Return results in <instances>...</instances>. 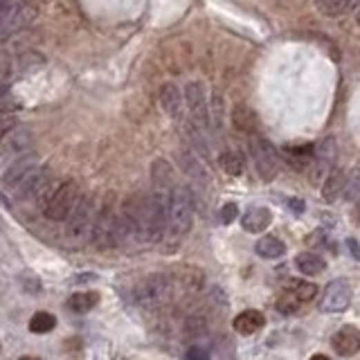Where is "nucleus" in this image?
Wrapping results in <instances>:
<instances>
[{"label":"nucleus","mask_w":360,"mask_h":360,"mask_svg":"<svg viewBox=\"0 0 360 360\" xmlns=\"http://www.w3.org/2000/svg\"><path fill=\"white\" fill-rule=\"evenodd\" d=\"M160 104L174 119L183 117V95H180L176 83H162L160 86Z\"/></svg>","instance_id":"obj_17"},{"label":"nucleus","mask_w":360,"mask_h":360,"mask_svg":"<svg viewBox=\"0 0 360 360\" xmlns=\"http://www.w3.org/2000/svg\"><path fill=\"white\" fill-rule=\"evenodd\" d=\"M351 304V286L347 279H333L324 288V297L320 302V308L324 313H342Z\"/></svg>","instance_id":"obj_11"},{"label":"nucleus","mask_w":360,"mask_h":360,"mask_svg":"<svg viewBox=\"0 0 360 360\" xmlns=\"http://www.w3.org/2000/svg\"><path fill=\"white\" fill-rule=\"evenodd\" d=\"M151 180H153V187H156V192L169 194L176 187L174 167H171L167 160H156V162H153V167H151Z\"/></svg>","instance_id":"obj_16"},{"label":"nucleus","mask_w":360,"mask_h":360,"mask_svg":"<svg viewBox=\"0 0 360 360\" xmlns=\"http://www.w3.org/2000/svg\"><path fill=\"white\" fill-rule=\"evenodd\" d=\"M50 190H52V174L48 167L39 165L14 192L25 201H48V196L52 194Z\"/></svg>","instance_id":"obj_7"},{"label":"nucleus","mask_w":360,"mask_h":360,"mask_svg":"<svg viewBox=\"0 0 360 360\" xmlns=\"http://www.w3.org/2000/svg\"><path fill=\"white\" fill-rule=\"evenodd\" d=\"M295 266H297V270L302 272V275L313 277V275H320V272L324 270V259L315 252H299L295 257Z\"/></svg>","instance_id":"obj_21"},{"label":"nucleus","mask_w":360,"mask_h":360,"mask_svg":"<svg viewBox=\"0 0 360 360\" xmlns=\"http://www.w3.org/2000/svg\"><path fill=\"white\" fill-rule=\"evenodd\" d=\"M57 327V318L52 313H46V311H39L32 315L30 320V331L32 333H50Z\"/></svg>","instance_id":"obj_27"},{"label":"nucleus","mask_w":360,"mask_h":360,"mask_svg":"<svg viewBox=\"0 0 360 360\" xmlns=\"http://www.w3.org/2000/svg\"><path fill=\"white\" fill-rule=\"evenodd\" d=\"M19 360H41V358H34V356H23V358H19Z\"/></svg>","instance_id":"obj_40"},{"label":"nucleus","mask_w":360,"mask_h":360,"mask_svg":"<svg viewBox=\"0 0 360 360\" xmlns=\"http://www.w3.org/2000/svg\"><path fill=\"white\" fill-rule=\"evenodd\" d=\"M239 217V208L237 203H226L221 210V221L226 223V226H230V223H234V219Z\"/></svg>","instance_id":"obj_34"},{"label":"nucleus","mask_w":360,"mask_h":360,"mask_svg":"<svg viewBox=\"0 0 360 360\" xmlns=\"http://www.w3.org/2000/svg\"><path fill=\"white\" fill-rule=\"evenodd\" d=\"M286 156L293 160V165L297 169H304L313 158V144H306V147H290V149H286Z\"/></svg>","instance_id":"obj_30"},{"label":"nucleus","mask_w":360,"mask_h":360,"mask_svg":"<svg viewBox=\"0 0 360 360\" xmlns=\"http://www.w3.org/2000/svg\"><path fill=\"white\" fill-rule=\"evenodd\" d=\"M358 5V0H318V10L324 16H347L349 12H354Z\"/></svg>","instance_id":"obj_22"},{"label":"nucleus","mask_w":360,"mask_h":360,"mask_svg":"<svg viewBox=\"0 0 360 360\" xmlns=\"http://www.w3.org/2000/svg\"><path fill=\"white\" fill-rule=\"evenodd\" d=\"M185 99H187V106H190V110H192L194 128H199V131H208L210 113H208V99H205L203 83H199V81L187 83Z\"/></svg>","instance_id":"obj_12"},{"label":"nucleus","mask_w":360,"mask_h":360,"mask_svg":"<svg viewBox=\"0 0 360 360\" xmlns=\"http://www.w3.org/2000/svg\"><path fill=\"white\" fill-rule=\"evenodd\" d=\"M41 63H43V57L34 54V52H28L19 59V66L23 68V70H34V68H39Z\"/></svg>","instance_id":"obj_33"},{"label":"nucleus","mask_w":360,"mask_h":360,"mask_svg":"<svg viewBox=\"0 0 360 360\" xmlns=\"http://www.w3.org/2000/svg\"><path fill=\"white\" fill-rule=\"evenodd\" d=\"M187 360H210V354L203 347H192L187 351Z\"/></svg>","instance_id":"obj_36"},{"label":"nucleus","mask_w":360,"mask_h":360,"mask_svg":"<svg viewBox=\"0 0 360 360\" xmlns=\"http://www.w3.org/2000/svg\"><path fill=\"white\" fill-rule=\"evenodd\" d=\"M205 331H208V320H205L203 315H190V318L185 320V336L187 338L205 336Z\"/></svg>","instance_id":"obj_31"},{"label":"nucleus","mask_w":360,"mask_h":360,"mask_svg":"<svg viewBox=\"0 0 360 360\" xmlns=\"http://www.w3.org/2000/svg\"><path fill=\"white\" fill-rule=\"evenodd\" d=\"M0 3H5V0H0Z\"/></svg>","instance_id":"obj_41"},{"label":"nucleus","mask_w":360,"mask_h":360,"mask_svg":"<svg viewBox=\"0 0 360 360\" xmlns=\"http://www.w3.org/2000/svg\"><path fill=\"white\" fill-rule=\"evenodd\" d=\"M79 201V187L72 180H66L57 187V190L48 196L46 201V217L50 221H66L68 214L72 212V208Z\"/></svg>","instance_id":"obj_5"},{"label":"nucleus","mask_w":360,"mask_h":360,"mask_svg":"<svg viewBox=\"0 0 360 360\" xmlns=\"http://www.w3.org/2000/svg\"><path fill=\"white\" fill-rule=\"evenodd\" d=\"M288 205H290V208H293L297 214H299V212H304V203H302V201H297V199H288Z\"/></svg>","instance_id":"obj_37"},{"label":"nucleus","mask_w":360,"mask_h":360,"mask_svg":"<svg viewBox=\"0 0 360 360\" xmlns=\"http://www.w3.org/2000/svg\"><path fill=\"white\" fill-rule=\"evenodd\" d=\"M90 241L95 243L99 250H108V248L117 246V214L113 208H101L95 214L90 230Z\"/></svg>","instance_id":"obj_6"},{"label":"nucleus","mask_w":360,"mask_h":360,"mask_svg":"<svg viewBox=\"0 0 360 360\" xmlns=\"http://www.w3.org/2000/svg\"><path fill=\"white\" fill-rule=\"evenodd\" d=\"M250 153L254 160V167L259 171V176L263 180H272L279 171V158L275 149H272L270 142H266L263 138H252L250 142Z\"/></svg>","instance_id":"obj_8"},{"label":"nucleus","mask_w":360,"mask_h":360,"mask_svg":"<svg viewBox=\"0 0 360 360\" xmlns=\"http://www.w3.org/2000/svg\"><path fill=\"white\" fill-rule=\"evenodd\" d=\"M219 165L223 167V171L230 176H239L243 171V160L237 151H223L219 158Z\"/></svg>","instance_id":"obj_28"},{"label":"nucleus","mask_w":360,"mask_h":360,"mask_svg":"<svg viewBox=\"0 0 360 360\" xmlns=\"http://www.w3.org/2000/svg\"><path fill=\"white\" fill-rule=\"evenodd\" d=\"M331 347L336 349V354L351 358L358 354L360 349V333L356 327H342L340 331H336V336L331 338Z\"/></svg>","instance_id":"obj_14"},{"label":"nucleus","mask_w":360,"mask_h":360,"mask_svg":"<svg viewBox=\"0 0 360 360\" xmlns=\"http://www.w3.org/2000/svg\"><path fill=\"white\" fill-rule=\"evenodd\" d=\"M14 128H16V119H14L12 113L0 115V140H3L10 131H14Z\"/></svg>","instance_id":"obj_35"},{"label":"nucleus","mask_w":360,"mask_h":360,"mask_svg":"<svg viewBox=\"0 0 360 360\" xmlns=\"http://www.w3.org/2000/svg\"><path fill=\"white\" fill-rule=\"evenodd\" d=\"M39 167V156H34V153H25V156L21 158H16L10 169L5 171L3 174V183L5 187H10V190H16L25 178H28L34 169Z\"/></svg>","instance_id":"obj_13"},{"label":"nucleus","mask_w":360,"mask_h":360,"mask_svg":"<svg viewBox=\"0 0 360 360\" xmlns=\"http://www.w3.org/2000/svg\"><path fill=\"white\" fill-rule=\"evenodd\" d=\"M194 221V196L190 187L176 185L169 192V203H167V232L165 237L183 239L192 228Z\"/></svg>","instance_id":"obj_1"},{"label":"nucleus","mask_w":360,"mask_h":360,"mask_svg":"<svg viewBox=\"0 0 360 360\" xmlns=\"http://www.w3.org/2000/svg\"><path fill=\"white\" fill-rule=\"evenodd\" d=\"M263 324H266V318L259 313V311H243V313H239L234 322H232V327L237 333H241V336H252V333H257L259 329H263Z\"/></svg>","instance_id":"obj_19"},{"label":"nucleus","mask_w":360,"mask_h":360,"mask_svg":"<svg viewBox=\"0 0 360 360\" xmlns=\"http://www.w3.org/2000/svg\"><path fill=\"white\" fill-rule=\"evenodd\" d=\"M171 297H174V286H171L167 272H153V275L144 277L135 290V299L147 308H158L167 304Z\"/></svg>","instance_id":"obj_4"},{"label":"nucleus","mask_w":360,"mask_h":360,"mask_svg":"<svg viewBox=\"0 0 360 360\" xmlns=\"http://www.w3.org/2000/svg\"><path fill=\"white\" fill-rule=\"evenodd\" d=\"M178 162H180V169L190 178L199 180V183H208V169L203 167V162L194 151H187V149L178 151Z\"/></svg>","instance_id":"obj_18"},{"label":"nucleus","mask_w":360,"mask_h":360,"mask_svg":"<svg viewBox=\"0 0 360 360\" xmlns=\"http://www.w3.org/2000/svg\"><path fill=\"white\" fill-rule=\"evenodd\" d=\"M171 279L174 290H180L185 295H196L201 293L205 286V272L196 266H178L171 272H167Z\"/></svg>","instance_id":"obj_9"},{"label":"nucleus","mask_w":360,"mask_h":360,"mask_svg":"<svg viewBox=\"0 0 360 360\" xmlns=\"http://www.w3.org/2000/svg\"><path fill=\"white\" fill-rule=\"evenodd\" d=\"M286 290H290V293H293L302 304L311 302V299L318 295V286L311 284V281H302V279H288Z\"/></svg>","instance_id":"obj_24"},{"label":"nucleus","mask_w":360,"mask_h":360,"mask_svg":"<svg viewBox=\"0 0 360 360\" xmlns=\"http://www.w3.org/2000/svg\"><path fill=\"white\" fill-rule=\"evenodd\" d=\"M254 250L259 257H263V259H277V257H281L286 252V246L279 241L277 237H261L259 241H257Z\"/></svg>","instance_id":"obj_23"},{"label":"nucleus","mask_w":360,"mask_h":360,"mask_svg":"<svg viewBox=\"0 0 360 360\" xmlns=\"http://www.w3.org/2000/svg\"><path fill=\"white\" fill-rule=\"evenodd\" d=\"M232 122H234V126L239 128V131L254 133V128H257V115H254V110H250L248 106H237L234 113H232Z\"/></svg>","instance_id":"obj_25"},{"label":"nucleus","mask_w":360,"mask_h":360,"mask_svg":"<svg viewBox=\"0 0 360 360\" xmlns=\"http://www.w3.org/2000/svg\"><path fill=\"white\" fill-rule=\"evenodd\" d=\"M308 360H329V358H327V356H322V354H315V356H311Z\"/></svg>","instance_id":"obj_39"},{"label":"nucleus","mask_w":360,"mask_h":360,"mask_svg":"<svg viewBox=\"0 0 360 360\" xmlns=\"http://www.w3.org/2000/svg\"><path fill=\"white\" fill-rule=\"evenodd\" d=\"M270 221H272L270 210H266V208H250V210L243 214L241 226H243L246 232H261V230H266V228L270 226Z\"/></svg>","instance_id":"obj_20"},{"label":"nucleus","mask_w":360,"mask_h":360,"mask_svg":"<svg viewBox=\"0 0 360 360\" xmlns=\"http://www.w3.org/2000/svg\"><path fill=\"white\" fill-rule=\"evenodd\" d=\"M39 16V7L30 0H5L0 3V34L19 32Z\"/></svg>","instance_id":"obj_3"},{"label":"nucleus","mask_w":360,"mask_h":360,"mask_svg":"<svg viewBox=\"0 0 360 360\" xmlns=\"http://www.w3.org/2000/svg\"><path fill=\"white\" fill-rule=\"evenodd\" d=\"M347 246H349L351 254H354V259H358V248H356V241H354V239H349V241H347Z\"/></svg>","instance_id":"obj_38"},{"label":"nucleus","mask_w":360,"mask_h":360,"mask_svg":"<svg viewBox=\"0 0 360 360\" xmlns=\"http://www.w3.org/2000/svg\"><path fill=\"white\" fill-rule=\"evenodd\" d=\"M338 149H336V140L327 138L320 142L318 147H313V158H311V180L313 183H322L327 174L333 169V162H336Z\"/></svg>","instance_id":"obj_10"},{"label":"nucleus","mask_w":360,"mask_h":360,"mask_svg":"<svg viewBox=\"0 0 360 360\" xmlns=\"http://www.w3.org/2000/svg\"><path fill=\"white\" fill-rule=\"evenodd\" d=\"M345 187H347V174L342 169L333 167L327 178L322 180V199L327 203H336L340 196H345Z\"/></svg>","instance_id":"obj_15"},{"label":"nucleus","mask_w":360,"mask_h":360,"mask_svg":"<svg viewBox=\"0 0 360 360\" xmlns=\"http://www.w3.org/2000/svg\"><path fill=\"white\" fill-rule=\"evenodd\" d=\"M95 201L88 196H79V201L66 219V239L74 248H81L90 241L92 221H95Z\"/></svg>","instance_id":"obj_2"},{"label":"nucleus","mask_w":360,"mask_h":360,"mask_svg":"<svg viewBox=\"0 0 360 360\" xmlns=\"http://www.w3.org/2000/svg\"><path fill=\"white\" fill-rule=\"evenodd\" d=\"M97 299H99L97 293H74L68 306H70L74 313H88L90 308L97 306Z\"/></svg>","instance_id":"obj_26"},{"label":"nucleus","mask_w":360,"mask_h":360,"mask_svg":"<svg viewBox=\"0 0 360 360\" xmlns=\"http://www.w3.org/2000/svg\"><path fill=\"white\" fill-rule=\"evenodd\" d=\"M299 308H302V302H299V299L290 293V290H281L279 293V297H277V311L279 313H284V315H293V313H297Z\"/></svg>","instance_id":"obj_29"},{"label":"nucleus","mask_w":360,"mask_h":360,"mask_svg":"<svg viewBox=\"0 0 360 360\" xmlns=\"http://www.w3.org/2000/svg\"><path fill=\"white\" fill-rule=\"evenodd\" d=\"M217 358L219 360H234V342L228 336H221L217 342Z\"/></svg>","instance_id":"obj_32"}]
</instances>
